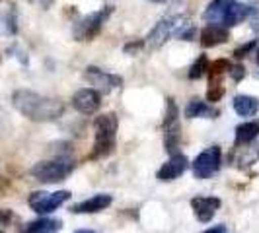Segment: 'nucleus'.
<instances>
[{"label": "nucleus", "instance_id": "1", "mask_svg": "<svg viewBox=\"0 0 259 233\" xmlns=\"http://www.w3.org/2000/svg\"><path fill=\"white\" fill-rule=\"evenodd\" d=\"M12 103L22 115L27 116L29 121H35V123L57 121V119H61L63 113H65L63 101L53 99V97H45V95H39V93L29 90L14 91Z\"/></svg>", "mask_w": 259, "mask_h": 233}, {"label": "nucleus", "instance_id": "2", "mask_svg": "<svg viewBox=\"0 0 259 233\" xmlns=\"http://www.w3.org/2000/svg\"><path fill=\"white\" fill-rule=\"evenodd\" d=\"M117 127H119V121H117L115 113H105V115L96 116V121H94L96 140H94L90 159H102V157L113 154L117 140Z\"/></svg>", "mask_w": 259, "mask_h": 233}, {"label": "nucleus", "instance_id": "3", "mask_svg": "<svg viewBox=\"0 0 259 233\" xmlns=\"http://www.w3.org/2000/svg\"><path fill=\"white\" fill-rule=\"evenodd\" d=\"M74 163L70 159H51V161H39L31 167V177L41 183H61L72 173Z\"/></svg>", "mask_w": 259, "mask_h": 233}, {"label": "nucleus", "instance_id": "4", "mask_svg": "<svg viewBox=\"0 0 259 233\" xmlns=\"http://www.w3.org/2000/svg\"><path fill=\"white\" fill-rule=\"evenodd\" d=\"M187 24V20L182 18V16H169V18H164L160 20L154 26V29L148 33V39H146V45L150 49H160L169 37H178L180 29Z\"/></svg>", "mask_w": 259, "mask_h": 233}, {"label": "nucleus", "instance_id": "5", "mask_svg": "<svg viewBox=\"0 0 259 233\" xmlns=\"http://www.w3.org/2000/svg\"><path fill=\"white\" fill-rule=\"evenodd\" d=\"M111 14V8H104L98 12H92L88 16H84L82 20H78L72 29V35L76 41H92L100 35L102 27H104L107 16Z\"/></svg>", "mask_w": 259, "mask_h": 233}, {"label": "nucleus", "instance_id": "6", "mask_svg": "<svg viewBox=\"0 0 259 233\" xmlns=\"http://www.w3.org/2000/svg\"><path fill=\"white\" fill-rule=\"evenodd\" d=\"M70 198L68 191H57V193H45V191H37L31 193L27 198V204L33 212L37 214H51L59 206H63L66 200Z\"/></svg>", "mask_w": 259, "mask_h": 233}, {"label": "nucleus", "instance_id": "7", "mask_svg": "<svg viewBox=\"0 0 259 233\" xmlns=\"http://www.w3.org/2000/svg\"><path fill=\"white\" fill-rule=\"evenodd\" d=\"M222 165V150L219 146H210L205 152L195 157L193 161V173L197 179H208L214 173H219Z\"/></svg>", "mask_w": 259, "mask_h": 233}, {"label": "nucleus", "instance_id": "8", "mask_svg": "<svg viewBox=\"0 0 259 233\" xmlns=\"http://www.w3.org/2000/svg\"><path fill=\"white\" fill-rule=\"evenodd\" d=\"M84 78L94 86V90H98L100 93H109L111 90H117V88L123 86V78L121 76L104 72L96 66H88L86 72H84Z\"/></svg>", "mask_w": 259, "mask_h": 233}, {"label": "nucleus", "instance_id": "9", "mask_svg": "<svg viewBox=\"0 0 259 233\" xmlns=\"http://www.w3.org/2000/svg\"><path fill=\"white\" fill-rule=\"evenodd\" d=\"M102 105V93L94 88H82L72 95V107L82 115H94Z\"/></svg>", "mask_w": 259, "mask_h": 233}, {"label": "nucleus", "instance_id": "10", "mask_svg": "<svg viewBox=\"0 0 259 233\" xmlns=\"http://www.w3.org/2000/svg\"><path fill=\"white\" fill-rule=\"evenodd\" d=\"M189 167V159L185 157L183 154H174L169 157L168 161L162 165V167L158 169V173H156V177H158V181L162 183H169V181H176L178 177H182L183 173L187 171Z\"/></svg>", "mask_w": 259, "mask_h": 233}, {"label": "nucleus", "instance_id": "11", "mask_svg": "<svg viewBox=\"0 0 259 233\" xmlns=\"http://www.w3.org/2000/svg\"><path fill=\"white\" fill-rule=\"evenodd\" d=\"M221 198H217V196H197V198L191 200V208H193L195 216L203 223H207V221L214 218V214L221 208Z\"/></svg>", "mask_w": 259, "mask_h": 233}, {"label": "nucleus", "instance_id": "12", "mask_svg": "<svg viewBox=\"0 0 259 233\" xmlns=\"http://www.w3.org/2000/svg\"><path fill=\"white\" fill-rule=\"evenodd\" d=\"M111 202H113L111 194H94L92 198H86V200L74 204L70 208V212L72 214H98L107 206H111Z\"/></svg>", "mask_w": 259, "mask_h": 233}, {"label": "nucleus", "instance_id": "13", "mask_svg": "<svg viewBox=\"0 0 259 233\" xmlns=\"http://www.w3.org/2000/svg\"><path fill=\"white\" fill-rule=\"evenodd\" d=\"M230 39V31L228 27L221 26V24H208L203 31H201V45L203 47H217V45H222Z\"/></svg>", "mask_w": 259, "mask_h": 233}, {"label": "nucleus", "instance_id": "14", "mask_svg": "<svg viewBox=\"0 0 259 233\" xmlns=\"http://www.w3.org/2000/svg\"><path fill=\"white\" fill-rule=\"evenodd\" d=\"M185 116L187 119H217L219 116V109H214L207 101L191 99L187 103V107H185Z\"/></svg>", "mask_w": 259, "mask_h": 233}, {"label": "nucleus", "instance_id": "15", "mask_svg": "<svg viewBox=\"0 0 259 233\" xmlns=\"http://www.w3.org/2000/svg\"><path fill=\"white\" fill-rule=\"evenodd\" d=\"M259 138V121H247L236 127V138L234 146H244V144L255 142Z\"/></svg>", "mask_w": 259, "mask_h": 233}, {"label": "nucleus", "instance_id": "16", "mask_svg": "<svg viewBox=\"0 0 259 233\" xmlns=\"http://www.w3.org/2000/svg\"><path fill=\"white\" fill-rule=\"evenodd\" d=\"M232 105L240 116H253L259 111V99L253 95H236Z\"/></svg>", "mask_w": 259, "mask_h": 233}, {"label": "nucleus", "instance_id": "17", "mask_svg": "<svg viewBox=\"0 0 259 233\" xmlns=\"http://www.w3.org/2000/svg\"><path fill=\"white\" fill-rule=\"evenodd\" d=\"M63 229V221L61 220H49V218H41L31 223H27L24 227V233H59Z\"/></svg>", "mask_w": 259, "mask_h": 233}, {"label": "nucleus", "instance_id": "18", "mask_svg": "<svg viewBox=\"0 0 259 233\" xmlns=\"http://www.w3.org/2000/svg\"><path fill=\"white\" fill-rule=\"evenodd\" d=\"M226 4L228 0H212L207 6V10L203 12V20L208 24H221L224 20V12H226Z\"/></svg>", "mask_w": 259, "mask_h": 233}, {"label": "nucleus", "instance_id": "19", "mask_svg": "<svg viewBox=\"0 0 259 233\" xmlns=\"http://www.w3.org/2000/svg\"><path fill=\"white\" fill-rule=\"evenodd\" d=\"M180 142H182V129H180V123H174L166 127V140H164V146L169 154H178V148H180Z\"/></svg>", "mask_w": 259, "mask_h": 233}, {"label": "nucleus", "instance_id": "20", "mask_svg": "<svg viewBox=\"0 0 259 233\" xmlns=\"http://www.w3.org/2000/svg\"><path fill=\"white\" fill-rule=\"evenodd\" d=\"M236 148H238V150H242V155L236 159L242 169L247 167V165H253V163L259 159V146L257 144L249 142V144H244V148H242V146H236Z\"/></svg>", "mask_w": 259, "mask_h": 233}, {"label": "nucleus", "instance_id": "21", "mask_svg": "<svg viewBox=\"0 0 259 233\" xmlns=\"http://www.w3.org/2000/svg\"><path fill=\"white\" fill-rule=\"evenodd\" d=\"M230 63L226 61V59H219V61H214V63H210L208 65V74H210V82H222V76L224 74H228V70H230Z\"/></svg>", "mask_w": 259, "mask_h": 233}, {"label": "nucleus", "instance_id": "22", "mask_svg": "<svg viewBox=\"0 0 259 233\" xmlns=\"http://www.w3.org/2000/svg\"><path fill=\"white\" fill-rule=\"evenodd\" d=\"M208 65H210V63H208V59L205 56V54H201V56L193 63V66L189 68V78H191V80H199V78H203L208 72Z\"/></svg>", "mask_w": 259, "mask_h": 233}, {"label": "nucleus", "instance_id": "23", "mask_svg": "<svg viewBox=\"0 0 259 233\" xmlns=\"http://www.w3.org/2000/svg\"><path fill=\"white\" fill-rule=\"evenodd\" d=\"M208 91H207V101H221V97L224 95V86L222 82H208Z\"/></svg>", "mask_w": 259, "mask_h": 233}, {"label": "nucleus", "instance_id": "24", "mask_svg": "<svg viewBox=\"0 0 259 233\" xmlns=\"http://www.w3.org/2000/svg\"><path fill=\"white\" fill-rule=\"evenodd\" d=\"M178 115H180V111H178V107H176V103H174V99H168V111H166L164 127H169V125L178 123Z\"/></svg>", "mask_w": 259, "mask_h": 233}, {"label": "nucleus", "instance_id": "25", "mask_svg": "<svg viewBox=\"0 0 259 233\" xmlns=\"http://www.w3.org/2000/svg\"><path fill=\"white\" fill-rule=\"evenodd\" d=\"M255 47H257V41H249L244 47H238V49L234 51V56H236V59H244L247 52L251 51V49H255Z\"/></svg>", "mask_w": 259, "mask_h": 233}, {"label": "nucleus", "instance_id": "26", "mask_svg": "<svg viewBox=\"0 0 259 233\" xmlns=\"http://www.w3.org/2000/svg\"><path fill=\"white\" fill-rule=\"evenodd\" d=\"M228 74L232 78L234 82H240L242 78L246 76V68L242 65H236V66H230V70H228Z\"/></svg>", "mask_w": 259, "mask_h": 233}, {"label": "nucleus", "instance_id": "27", "mask_svg": "<svg viewBox=\"0 0 259 233\" xmlns=\"http://www.w3.org/2000/svg\"><path fill=\"white\" fill-rule=\"evenodd\" d=\"M10 220H12V214H10L8 210H0V227L6 225Z\"/></svg>", "mask_w": 259, "mask_h": 233}, {"label": "nucleus", "instance_id": "28", "mask_svg": "<svg viewBox=\"0 0 259 233\" xmlns=\"http://www.w3.org/2000/svg\"><path fill=\"white\" fill-rule=\"evenodd\" d=\"M141 47H143V41H139V43H129V45H125V52H127V54H131L133 51L137 52Z\"/></svg>", "mask_w": 259, "mask_h": 233}, {"label": "nucleus", "instance_id": "29", "mask_svg": "<svg viewBox=\"0 0 259 233\" xmlns=\"http://www.w3.org/2000/svg\"><path fill=\"white\" fill-rule=\"evenodd\" d=\"M203 233H226V227L224 225H214V227H208L207 231Z\"/></svg>", "mask_w": 259, "mask_h": 233}, {"label": "nucleus", "instance_id": "30", "mask_svg": "<svg viewBox=\"0 0 259 233\" xmlns=\"http://www.w3.org/2000/svg\"><path fill=\"white\" fill-rule=\"evenodd\" d=\"M76 233H96V231H92V229H78Z\"/></svg>", "mask_w": 259, "mask_h": 233}, {"label": "nucleus", "instance_id": "31", "mask_svg": "<svg viewBox=\"0 0 259 233\" xmlns=\"http://www.w3.org/2000/svg\"><path fill=\"white\" fill-rule=\"evenodd\" d=\"M152 2H158V4H162V2H166V0H152Z\"/></svg>", "mask_w": 259, "mask_h": 233}, {"label": "nucleus", "instance_id": "32", "mask_svg": "<svg viewBox=\"0 0 259 233\" xmlns=\"http://www.w3.org/2000/svg\"><path fill=\"white\" fill-rule=\"evenodd\" d=\"M255 54H257V56H255V59H257V66H259V49H257V52H255Z\"/></svg>", "mask_w": 259, "mask_h": 233}, {"label": "nucleus", "instance_id": "33", "mask_svg": "<svg viewBox=\"0 0 259 233\" xmlns=\"http://www.w3.org/2000/svg\"><path fill=\"white\" fill-rule=\"evenodd\" d=\"M0 233H2V231H0Z\"/></svg>", "mask_w": 259, "mask_h": 233}]
</instances>
